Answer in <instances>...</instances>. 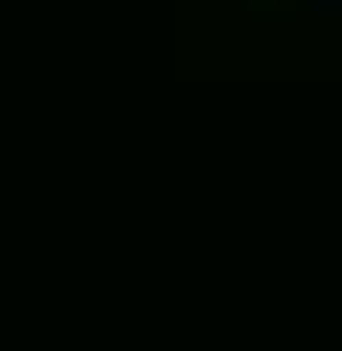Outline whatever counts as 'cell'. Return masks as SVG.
Listing matches in <instances>:
<instances>
[{
  "mask_svg": "<svg viewBox=\"0 0 342 351\" xmlns=\"http://www.w3.org/2000/svg\"><path fill=\"white\" fill-rule=\"evenodd\" d=\"M306 10H324V19H342V0H306Z\"/></svg>",
  "mask_w": 342,
  "mask_h": 351,
  "instance_id": "6da1fadb",
  "label": "cell"
}]
</instances>
